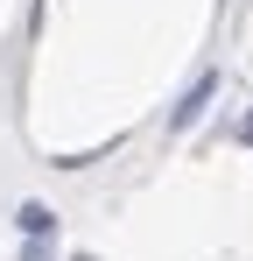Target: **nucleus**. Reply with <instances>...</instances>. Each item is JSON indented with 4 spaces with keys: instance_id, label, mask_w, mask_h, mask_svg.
I'll use <instances>...</instances> for the list:
<instances>
[{
    "instance_id": "3",
    "label": "nucleus",
    "mask_w": 253,
    "mask_h": 261,
    "mask_svg": "<svg viewBox=\"0 0 253 261\" xmlns=\"http://www.w3.org/2000/svg\"><path fill=\"white\" fill-rule=\"evenodd\" d=\"M246 141H253V120H246Z\"/></svg>"
},
{
    "instance_id": "2",
    "label": "nucleus",
    "mask_w": 253,
    "mask_h": 261,
    "mask_svg": "<svg viewBox=\"0 0 253 261\" xmlns=\"http://www.w3.org/2000/svg\"><path fill=\"white\" fill-rule=\"evenodd\" d=\"M21 233H36V240H49V233H56V219H49V205H21Z\"/></svg>"
},
{
    "instance_id": "1",
    "label": "nucleus",
    "mask_w": 253,
    "mask_h": 261,
    "mask_svg": "<svg viewBox=\"0 0 253 261\" xmlns=\"http://www.w3.org/2000/svg\"><path fill=\"white\" fill-rule=\"evenodd\" d=\"M211 92H218V78H211V71H204V78H197V85L183 92V106H176V113H169V120H176V127H190V120H197V113H204V99H211Z\"/></svg>"
}]
</instances>
